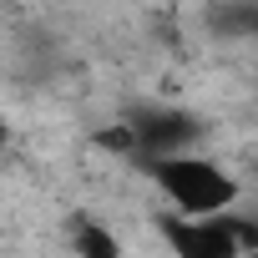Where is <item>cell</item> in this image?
I'll list each match as a JSON object with an SVG mask.
<instances>
[{"label":"cell","mask_w":258,"mask_h":258,"mask_svg":"<svg viewBox=\"0 0 258 258\" xmlns=\"http://www.w3.org/2000/svg\"><path fill=\"white\" fill-rule=\"evenodd\" d=\"M126 126H132V157H172V152H192L208 137V121L192 106H172V101H147L126 111Z\"/></svg>","instance_id":"3"},{"label":"cell","mask_w":258,"mask_h":258,"mask_svg":"<svg viewBox=\"0 0 258 258\" xmlns=\"http://www.w3.org/2000/svg\"><path fill=\"white\" fill-rule=\"evenodd\" d=\"M162 238H167L177 253H187V258H233V253H253V248H258V223L243 218L238 208L208 213V218L167 213V218H162Z\"/></svg>","instance_id":"2"},{"label":"cell","mask_w":258,"mask_h":258,"mask_svg":"<svg viewBox=\"0 0 258 258\" xmlns=\"http://www.w3.org/2000/svg\"><path fill=\"white\" fill-rule=\"evenodd\" d=\"M0 147H6V126H0Z\"/></svg>","instance_id":"6"},{"label":"cell","mask_w":258,"mask_h":258,"mask_svg":"<svg viewBox=\"0 0 258 258\" xmlns=\"http://www.w3.org/2000/svg\"><path fill=\"white\" fill-rule=\"evenodd\" d=\"M66 243H71L76 253H86V258H111V253L121 248V243H116V238H111L106 228H96L91 218H76V233H71Z\"/></svg>","instance_id":"5"},{"label":"cell","mask_w":258,"mask_h":258,"mask_svg":"<svg viewBox=\"0 0 258 258\" xmlns=\"http://www.w3.org/2000/svg\"><path fill=\"white\" fill-rule=\"evenodd\" d=\"M142 167H147L152 187L162 192L167 213H182V218L228 213V208H238V198H243V182H238L218 157H208L203 147L172 152V157H147Z\"/></svg>","instance_id":"1"},{"label":"cell","mask_w":258,"mask_h":258,"mask_svg":"<svg viewBox=\"0 0 258 258\" xmlns=\"http://www.w3.org/2000/svg\"><path fill=\"white\" fill-rule=\"evenodd\" d=\"M213 31L228 41H258V0H228L213 11Z\"/></svg>","instance_id":"4"}]
</instances>
